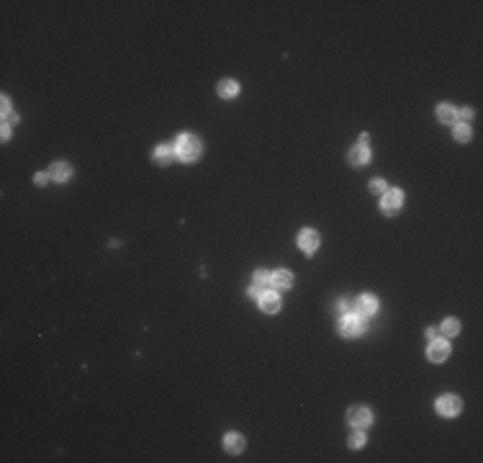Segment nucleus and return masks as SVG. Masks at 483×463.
I'll return each mask as SVG.
<instances>
[{
  "instance_id": "1",
  "label": "nucleus",
  "mask_w": 483,
  "mask_h": 463,
  "mask_svg": "<svg viewBox=\"0 0 483 463\" xmlns=\"http://www.w3.org/2000/svg\"><path fill=\"white\" fill-rule=\"evenodd\" d=\"M175 152L180 155V160H195L201 155V142L195 139V137H190V134H185V137H180L177 139V147H175Z\"/></svg>"
},
{
  "instance_id": "2",
  "label": "nucleus",
  "mask_w": 483,
  "mask_h": 463,
  "mask_svg": "<svg viewBox=\"0 0 483 463\" xmlns=\"http://www.w3.org/2000/svg\"><path fill=\"white\" fill-rule=\"evenodd\" d=\"M437 412H440L442 417H455L460 412V399L458 396H442L440 401H437Z\"/></svg>"
},
{
  "instance_id": "3",
  "label": "nucleus",
  "mask_w": 483,
  "mask_h": 463,
  "mask_svg": "<svg viewBox=\"0 0 483 463\" xmlns=\"http://www.w3.org/2000/svg\"><path fill=\"white\" fill-rule=\"evenodd\" d=\"M339 332L344 335V337H355V335H360L362 332V319L360 317H344L342 322H339Z\"/></svg>"
},
{
  "instance_id": "4",
  "label": "nucleus",
  "mask_w": 483,
  "mask_h": 463,
  "mask_svg": "<svg viewBox=\"0 0 483 463\" xmlns=\"http://www.w3.org/2000/svg\"><path fill=\"white\" fill-rule=\"evenodd\" d=\"M401 201H403L401 190H388L386 196H383V201H381V206H383L386 214H396L399 208H401Z\"/></svg>"
},
{
  "instance_id": "5",
  "label": "nucleus",
  "mask_w": 483,
  "mask_h": 463,
  "mask_svg": "<svg viewBox=\"0 0 483 463\" xmlns=\"http://www.w3.org/2000/svg\"><path fill=\"white\" fill-rule=\"evenodd\" d=\"M298 245L304 252H314L316 247H319V234H316L314 229H304L298 234Z\"/></svg>"
},
{
  "instance_id": "6",
  "label": "nucleus",
  "mask_w": 483,
  "mask_h": 463,
  "mask_svg": "<svg viewBox=\"0 0 483 463\" xmlns=\"http://www.w3.org/2000/svg\"><path fill=\"white\" fill-rule=\"evenodd\" d=\"M370 412L365 409V407H352L350 409V425H355V427H368L370 425Z\"/></svg>"
},
{
  "instance_id": "7",
  "label": "nucleus",
  "mask_w": 483,
  "mask_h": 463,
  "mask_svg": "<svg viewBox=\"0 0 483 463\" xmlns=\"http://www.w3.org/2000/svg\"><path fill=\"white\" fill-rule=\"evenodd\" d=\"M447 355H450V348H447V342H442V340H434L432 345H429V358H432L434 363L445 361Z\"/></svg>"
},
{
  "instance_id": "8",
  "label": "nucleus",
  "mask_w": 483,
  "mask_h": 463,
  "mask_svg": "<svg viewBox=\"0 0 483 463\" xmlns=\"http://www.w3.org/2000/svg\"><path fill=\"white\" fill-rule=\"evenodd\" d=\"M267 286H270V273L260 271L257 276H254V280H252L249 293H252V296H260V293H265V288H267Z\"/></svg>"
},
{
  "instance_id": "9",
  "label": "nucleus",
  "mask_w": 483,
  "mask_h": 463,
  "mask_svg": "<svg viewBox=\"0 0 483 463\" xmlns=\"http://www.w3.org/2000/svg\"><path fill=\"white\" fill-rule=\"evenodd\" d=\"M355 306H357V314H365L368 317V314H375V306H378V304H375L373 296H360Z\"/></svg>"
},
{
  "instance_id": "10",
  "label": "nucleus",
  "mask_w": 483,
  "mask_h": 463,
  "mask_svg": "<svg viewBox=\"0 0 483 463\" xmlns=\"http://www.w3.org/2000/svg\"><path fill=\"white\" fill-rule=\"evenodd\" d=\"M368 160H370V152H368V147L357 144L355 149H350V162H352V165H365Z\"/></svg>"
},
{
  "instance_id": "11",
  "label": "nucleus",
  "mask_w": 483,
  "mask_h": 463,
  "mask_svg": "<svg viewBox=\"0 0 483 463\" xmlns=\"http://www.w3.org/2000/svg\"><path fill=\"white\" fill-rule=\"evenodd\" d=\"M262 311H267V314H275V311L280 309V298L275 296V293H267V296H262Z\"/></svg>"
},
{
  "instance_id": "12",
  "label": "nucleus",
  "mask_w": 483,
  "mask_h": 463,
  "mask_svg": "<svg viewBox=\"0 0 483 463\" xmlns=\"http://www.w3.org/2000/svg\"><path fill=\"white\" fill-rule=\"evenodd\" d=\"M224 443H226V451L229 453H239L242 448H244V440H242V435H237V432H229Z\"/></svg>"
},
{
  "instance_id": "13",
  "label": "nucleus",
  "mask_w": 483,
  "mask_h": 463,
  "mask_svg": "<svg viewBox=\"0 0 483 463\" xmlns=\"http://www.w3.org/2000/svg\"><path fill=\"white\" fill-rule=\"evenodd\" d=\"M70 173H72V168L67 165V162H54V165H52V178H54V181H67Z\"/></svg>"
},
{
  "instance_id": "14",
  "label": "nucleus",
  "mask_w": 483,
  "mask_h": 463,
  "mask_svg": "<svg viewBox=\"0 0 483 463\" xmlns=\"http://www.w3.org/2000/svg\"><path fill=\"white\" fill-rule=\"evenodd\" d=\"M270 283H273L275 288H288L291 286V273L288 271H278V273L270 276Z\"/></svg>"
},
{
  "instance_id": "15",
  "label": "nucleus",
  "mask_w": 483,
  "mask_h": 463,
  "mask_svg": "<svg viewBox=\"0 0 483 463\" xmlns=\"http://www.w3.org/2000/svg\"><path fill=\"white\" fill-rule=\"evenodd\" d=\"M172 155H175V149H172V147H167V144H162V147H157V149H155V160H157V162H162V165H167V162L172 160Z\"/></svg>"
},
{
  "instance_id": "16",
  "label": "nucleus",
  "mask_w": 483,
  "mask_h": 463,
  "mask_svg": "<svg viewBox=\"0 0 483 463\" xmlns=\"http://www.w3.org/2000/svg\"><path fill=\"white\" fill-rule=\"evenodd\" d=\"M437 116H440V121L450 124V121H455V108H452V106H447V103H442V106L437 108Z\"/></svg>"
},
{
  "instance_id": "17",
  "label": "nucleus",
  "mask_w": 483,
  "mask_h": 463,
  "mask_svg": "<svg viewBox=\"0 0 483 463\" xmlns=\"http://www.w3.org/2000/svg\"><path fill=\"white\" fill-rule=\"evenodd\" d=\"M219 93H221L224 98L237 95V83H234V80H221V83H219Z\"/></svg>"
},
{
  "instance_id": "18",
  "label": "nucleus",
  "mask_w": 483,
  "mask_h": 463,
  "mask_svg": "<svg viewBox=\"0 0 483 463\" xmlns=\"http://www.w3.org/2000/svg\"><path fill=\"white\" fill-rule=\"evenodd\" d=\"M458 330H460V324H458L455 319H447V322L442 324V332H445V335H458Z\"/></svg>"
},
{
  "instance_id": "19",
  "label": "nucleus",
  "mask_w": 483,
  "mask_h": 463,
  "mask_svg": "<svg viewBox=\"0 0 483 463\" xmlns=\"http://www.w3.org/2000/svg\"><path fill=\"white\" fill-rule=\"evenodd\" d=\"M455 137H458L460 142H465L468 137H471V129H468V124H458V126H455Z\"/></svg>"
},
{
  "instance_id": "20",
  "label": "nucleus",
  "mask_w": 483,
  "mask_h": 463,
  "mask_svg": "<svg viewBox=\"0 0 483 463\" xmlns=\"http://www.w3.org/2000/svg\"><path fill=\"white\" fill-rule=\"evenodd\" d=\"M362 443H365V435H362V432H352V435H350V445L352 448H360Z\"/></svg>"
},
{
  "instance_id": "21",
  "label": "nucleus",
  "mask_w": 483,
  "mask_h": 463,
  "mask_svg": "<svg viewBox=\"0 0 483 463\" xmlns=\"http://www.w3.org/2000/svg\"><path fill=\"white\" fill-rule=\"evenodd\" d=\"M455 116H460V118H463V121H468V118H471V116H473V111H471V108H460V113H455Z\"/></svg>"
},
{
  "instance_id": "22",
  "label": "nucleus",
  "mask_w": 483,
  "mask_h": 463,
  "mask_svg": "<svg viewBox=\"0 0 483 463\" xmlns=\"http://www.w3.org/2000/svg\"><path fill=\"white\" fill-rule=\"evenodd\" d=\"M370 188H373V190H378V193H381V190H383V188H386V183H383V181H373V183H370Z\"/></svg>"
}]
</instances>
